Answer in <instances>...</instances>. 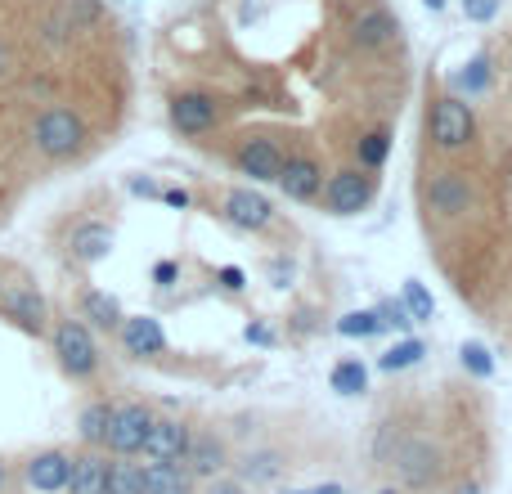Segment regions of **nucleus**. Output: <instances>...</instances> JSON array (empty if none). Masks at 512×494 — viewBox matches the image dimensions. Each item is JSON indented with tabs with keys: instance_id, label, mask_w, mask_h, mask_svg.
<instances>
[{
	"instance_id": "obj_1",
	"label": "nucleus",
	"mask_w": 512,
	"mask_h": 494,
	"mask_svg": "<svg viewBox=\"0 0 512 494\" xmlns=\"http://www.w3.org/2000/svg\"><path fill=\"white\" fill-rule=\"evenodd\" d=\"M86 140H90V131H86V122H81V113H72V108H63V104L41 108V113H36V122H32L36 153H41V158H50V162L77 158V153L86 149Z\"/></svg>"
},
{
	"instance_id": "obj_2",
	"label": "nucleus",
	"mask_w": 512,
	"mask_h": 494,
	"mask_svg": "<svg viewBox=\"0 0 512 494\" xmlns=\"http://www.w3.org/2000/svg\"><path fill=\"white\" fill-rule=\"evenodd\" d=\"M50 346H54L59 369L68 373L72 382H90L99 373V342L81 319H59L50 333Z\"/></svg>"
},
{
	"instance_id": "obj_3",
	"label": "nucleus",
	"mask_w": 512,
	"mask_h": 494,
	"mask_svg": "<svg viewBox=\"0 0 512 494\" xmlns=\"http://www.w3.org/2000/svg\"><path fill=\"white\" fill-rule=\"evenodd\" d=\"M391 468H396V481L405 490H432L445 477V454L427 436H405L391 454Z\"/></svg>"
},
{
	"instance_id": "obj_4",
	"label": "nucleus",
	"mask_w": 512,
	"mask_h": 494,
	"mask_svg": "<svg viewBox=\"0 0 512 494\" xmlns=\"http://www.w3.org/2000/svg\"><path fill=\"white\" fill-rule=\"evenodd\" d=\"M427 135H432L436 149H468L472 140H477V113H472V104L463 95H445L432 104V113H427Z\"/></svg>"
},
{
	"instance_id": "obj_5",
	"label": "nucleus",
	"mask_w": 512,
	"mask_h": 494,
	"mask_svg": "<svg viewBox=\"0 0 512 494\" xmlns=\"http://www.w3.org/2000/svg\"><path fill=\"white\" fill-rule=\"evenodd\" d=\"M153 409L140 405V400H126V405H113L108 414V432H104V450L113 459H135L144 450V436H149Z\"/></svg>"
},
{
	"instance_id": "obj_6",
	"label": "nucleus",
	"mask_w": 512,
	"mask_h": 494,
	"mask_svg": "<svg viewBox=\"0 0 512 494\" xmlns=\"http://www.w3.org/2000/svg\"><path fill=\"white\" fill-rule=\"evenodd\" d=\"M0 315L14 328H23L27 337H45V328H50V306L32 283H5L0 288Z\"/></svg>"
},
{
	"instance_id": "obj_7",
	"label": "nucleus",
	"mask_w": 512,
	"mask_h": 494,
	"mask_svg": "<svg viewBox=\"0 0 512 494\" xmlns=\"http://www.w3.org/2000/svg\"><path fill=\"white\" fill-rule=\"evenodd\" d=\"M423 207L436 216V221H454V216H463L472 207V180L468 171H436L432 180H427L423 189Z\"/></svg>"
},
{
	"instance_id": "obj_8",
	"label": "nucleus",
	"mask_w": 512,
	"mask_h": 494,
	"mask_svg": "<svg viewBox=\"0 0 512 494\" xmlns=\"http://www.w3.org/2000/svg\"><path fill=\"white\" fill-rule=\"evenodd\" d=\"M319 198H324V207L333 216H360L364 207L373 203V180H369V171H360V167L337 171V176L324 180Z\"/></svg>"
},
{
	"instance_id": "obj_9",
	"label": "nucleus",
	"mask_w": 512,
	"mask_h": 494,
	"mask_svg": "<svg viewBox=\"0 0 512 494\" xmlns=\"http://www.w3.org/2000/svg\"><path fill=\"white\" fill-rule=\"evenodd\" d=\"M167 117H171V126H176L180 135L198 140V135L212 131L221 113H216V99L212 95H203V90H180V95H171Z\"/></svg>"
},
{
	"instance_id": "obj_10",
	"label": "nucleus",
	"mask_w": 512,
	"mask_h": 494,
	"mask_svg": "<svg viewBox=\"0 0 512 494\" xmlns=\"http://www.w3.org/2000/svg\"><path fill=\"white\" fill-rule=\"evenodd\" d=\"M230 445H225V436L216 432H198L189 436V450L185 459H180V468L189 472L194 481H212V477H225V468H230Z\"/></svg>"
},
{
	"instance_id": "obj_11",
	"label": "nucleus",
	"mask_w": 512,
	"mask_h": 494,
	"mask_svg": "<svg viewBox=\"0 0 512 494\" xmlns=\"http://www.w3.org/2000/svg\"><path fill=\"white\" fill-rule=\"evenodd\" d=\"M234 167H239L248 180H256V185H274L279 171H283L279 140H270V135H252V140H243L239 153H234Z\"/></svg>"
},
{
	"instance_id": "obj_12",
	"label": "nucleus",
	"mask_w": 512,
	"mask_h": 494,
	"mask_svg": "<svg viewBox=\"0 0 512 494\" xmlns=\"http://www.w3.org/2000/svg\"><path fill=\"white\" fill-rule=\"evenodd\" d=\"M189 436H194V427L180 423V418H158L153 414L149 423V436H144V459L149 463H180L189 450Z\"/></svg>"
},
{
	"instance_id": "obj_13",
	"label": "nucleus",
	"mask_w": 512,
	"mask_h": 494,
	"mask_svg": "<svg viewBox=\"0 0 512 494\" xmlns=\"http://www.w3.org/2000/svg\"><path fill=\"white\" fill-rule=\"evenodd\" d=\"M68 472H72V454L68 450H41L23 463V481L36 494H63L68 490Z\"/></svg>"
},
{
	"instance_id": "obj_14",
	"label": "nucleus",
	"mask_w": 512,
	"mask_h": 494,
	"mask_svg": "<svg viewBox=\"0 0 512 494\" xmlns=\"http://www.w3.org/2000/svg\"><path fill=\"white\" fill-rule=\"evenodd\" d=\"M274 185H279L283 198H292V203H315L319 189H324V171H319L315 158L297 153V158H283V171Z\"/></svg>"
},
{
	"instance_id": "obj_15",
	"label": "nucleus",
	"mask_w": 512,
	"mask_h": 494,
	"mask_svg": "<svg viewBox=\"0 0 512 494\" xmlns=\"http://www.w3.org/2000/svg\"><path fill=\"white\" fill-rule=\"evenodd\" d=\"M117 333H122L126 355H135V360H158V355L167 351V328H162V319H153V315L122 319Z\"/></svg>"
},
{
	"instance_id": "obj_16",
	"label": "nucleus",
	"mask_w": 512,
	"mask_h": 494,
	"mask_svg": "<svg viewBox=\"0 0 512 494\" xmlns=\"http://www.w3.org/2000/svg\"><path fill=\"white\" fill-rule=\"evenodd\" d=\"M225 221L234 225V230H265V225L274 221V207L265 194H256V189H230L225 194Z\"/></svg>"
},
{
	"instance_id": "obj_17",
	"label": "nucleus",
	"mask_w": 512,
	"mask_h": 494,
	"mask_svg": "<svg viewBox=\"0 0 512 494\" xmlns=\"http://www.w3.org/2000/svg\"><path fill=\"white\" fill-rule=\"evenodd\" d=\"M396 32H400L396 14H391V9H382V5H369V9H364V14L351 23L355 50H387V45L396 41Z\"/></svg>"
},
{
	"instance_id": "obj_18",
	"label": "nucleus",
	"mask_w": 512,
	"mask_h": 494,
	"mask_svg": "<svg viewBox=\"0 0 512 494\" xmlns=\"http://www.w3.org/2000/svg\"><path fill=\"white\" fill-rule=\"evenodd\" d=\"M113 243H117L113 225H104V221H81L77 230H72V239H68V252H72V261L95 265V261H104V256L113 252Z\"/></svg>"
},
{
	"instance_id": "obj_19",
	"label": "nucleus",
	"mask_w": 512,
	"mask_h": 494,
	"mask_svg": "<svg viewBox=\"0 0 512 494\" xmlns=\"http://www.w3.org/2000/svg\"><path fill=\"white\" fill-rule=\"evenodd\" d=\"M283 454L279 450H252V454H243V459H234V477L243 481V486H279V477H283Z\"/></svg>"
},
{
	"instance_id": "obj_20",
	"label": "nucleus",
	"mask_w": 512,
	"mask_h": 494,
	"mask_svg": "<svg viewBox=\"0 0 512 494\" xmlns=\"http://www.w3.org/2000/svg\"><path fill=\"white\" fill-rule=\"evenodd\" d=\"M104 481H108V454L81 450V454H72L68 490L63 494H104Z\"/></svg>"
},
{
	"instance_id": "obj_21",
	"label": "nucleus",
	"mask_w": 512,
	"mask_h": 494,
	"mask_svg": "<svg viewBox=\"0 0 512 494\" xmlns=\"http://www.w3.org/2000/svg\"><path fill=\"white\" fill-rule=\"evenodd\" d=\"M81 315L90 319L86 328H99V333H117L122 328V306H117V297H108V292L99 288H86L81 292Z\"/></svg>"
},
{
	"instance_id": "obj_22",
	"label": "nucleus",
	"mask_w": 512,
	"mask_h": 494,
	"mask_svg": "<svg viewBox=\"0 0 512 494\" xmlns=\"http://www.w3.org/2000/svg\"><path fill=\"white\" fill-rule=\"evenodd\" d=\"M144 494H194V477L180 463H144Z\"/></svg>"
},
{
	"instance_id": "obj_23",
	"label": "nucleus",
	"mask_w": 512,
	"mask_h": 494,
	"mask_svg": "<svg viewBox=\"0 0 512 494\" xmlns=\"http://www.w3.org/2000/svg\"><path fill=\"white\" fill-rule=\"evenodd\" d=\"M108 414H113V405H108V400H90V405L77 414V436H81V445H86V450H104Z\"/></svg>"
},
{
	"instance_id": "obj_24",
	"label": "nucleus",
	"mask_w": 512,
	"mask_h": 494,
	"mask_svg": "<svg viewBox=\"0 0 512 494\" xmlns=\"http://www.w3.org/2000/svg\"><path fill=\"white\" fill-rule=\"evenodd\" d=\"M427 355V342H418V337H400L396 346H387V351L378 355V369L382 373H405L414 369V364H423Z\"/></svg>"
},
{
	"instance_id": "obj_25",
	"label": "nucleus",
	"mask_w": 512,
	"mask_h": 494,
	"mask_svg": "<svg viewBox=\"0 0 512 494\" xmlns=\"http://www.w3.org/2000/svg\"><path fill=\"white\" fill-rule=\"evenodd\" d=\"M328 387H333L337 396H364V391H369V369H364L360 360H337L333 369H328Z\"/></svg>"
},
{
	"instance_id": "obj_26",
	"label": "nucleus",
	"mask_w": 512,
	"mask_h": 494,
	"mask_svg": "<svg viewBox=\"0 0 512 494\" xmlns=\"http://www.w3.org/2000/svg\"><path fill=\"white\" fill-rule=\"evenodd\" d=\"M104 494H144V463H131V459H108Z\"/></svg>"
},
{
	"instance_id": "obj_27",
	"label": "nucleus",
	"mask_w": 512,
	"mask_h": 494,
	"mask_svg": "<svg viewBox=\"0 0 512 494\" xmlns=\"http://www.w3.org/2000/svg\"><path fill=\"white\" fill-rule=\"evenodd\" d=\"M490 81H495V72H490V54H472V59L454 72V86H459L463 95H486Z\"/></svg>"
},
{
	"instance_id": "obj_28",
	"label": "nucleus",
	"mask_w": 512,
	"mask_h": 494,
	"mask_svg": "<svg viewBox=\"0 0 512 494\" xmlns=\"http://www.w3.org/2000/svg\"><path fill=\"white\" fill-rule=\"evenodd\" d=\"M400 306H405V315L414 319V324H427V319L436 315V297L427 292V283H418V279H405V288H400Z\"/></svg>"
},
{
	"instance_id": "obj_29",
	"label": "nucleus",
	"mask_w": 512,
	"mask_h": 494,
	"mask_svg": "<svg viewBox=\"0 0 512 494\" xmlns=\"http://www.w3.org/2000/svg\"><path fill=\"white\" fill-rule=\"evenodd\" d=\"M355 153H360V171H382V167H387V158H391V131L360 135Z\"/></svg>"
},
{
	"instance_id": "obj_30",
	"label": "nucleus",
	"mask_w": 512,
	"mask_h": 494,
	"mask_svg": "<svg viewBox=\"0 0 512 494\" xmlns=\"http://www.w3.org/2000/svg\"><path fill=\"white\" fill-rule=\"evenodd\" d=\"M459 364L472 373V378H495V355H490V346L486 342H463L459 346Z\"/></svg>"
},
{
	"instance_id": "obj_31",
	"label": "nucleus",
	"mask_w": 512,
	"mask_h": 494,
	"mask_svg": "<svg viewBox=\"0 0 512 494\" xmlns=\"http://www.w3.org/2000/svg\"><path fill=\"white\" fill-rule=\"evenodd\" d=\"M337 333H342V337H355V342H364V337H378L382 324H378V315H373V310H346V315L337 319Z\"/></svg>"
},
{
	"instance_id": "obj_32",
	"label": "nucleus",
	"mask_w": 512,
	"mask_h": 494,
	"mask_svg": "<svg viewBox=\"0 0 512 494\" xmlns=\"http://www.w3.org/2000/svg\"><path fill=\"white\" fill-rule=\"evenodd\" d=\"M72 32H77V27H72L68 9H54V14H45V18H41V41H45V45H54V50H63V45L72 41Z\"/></svg>"
},
{
	"instance_id": "obj_33",
	"label": "nucleus",
	"mask_w": 512,
	"mask_h": 494,
	"mask_svg": "<svg viewBox=\"0 0 512 494\" xmlns=\"http://www.w3.org/2000/svg\"><path fill=\"white\" fill-rule=\"evenodd\" d=\"M373 315H378L382 328H409V324H414V319L405 315V306H400V297L396 301H378V306H373Z\"/></svg>"
},
{
	"instance_id": "obj_34",
	"label": "nucleus",
	"mask_w": 512,
	"mask_h": 494,
	"mask_svg": "<svg viewBox=\"0 0 512 494\" xmlns=\"http://www.w3.org/2000/svg\"><path fill=\"white\" fill-rule=\"evenodd\" d=\"M99 14H104V5H99V0H72V5H68L72 27H86V23H95Z\"/></svg>"
},
{
	"instance_id": "obj_35",
	"label": "nucleus",
	"mask_w": 512,
	"mask_h": 494,
	"mask_svg": "<svg viewBox=\"0 0 512 494\" xmlns=\"http://www.w3.org/2000/svg\"><path fill=\"white\" fill-rule=\"evenodd\" d=\"M463 14H468V23H495L499 0H463Z\"/></svg>"
},
{
	"instance_id": "obj_36",
	"label": "nucleus",
	"mask_w": 512,
	"mask_h": 494,
	"mask_svg": "<svg viewBox=\"0 0 512 494\" xmlns=\"http://www.w3.org/2000/svg\"><path fill=\"white\" fill-rule=\"evenodd\" d=\"M126 189H131L135 198H149V203H162V185H153L149 176H131V185H126Z\"/></svg>"
},
{
	"instance_id": "obj_37",
	"label": "nucleus",
	"mask_w": 512,
	"mask_h": 494,
	"mask_svg": "<svg viewBox=\"0 0 512 494\" xmlns=\"http://www.w3.org/2000/svg\"><path fill=\"white\" fill-rule=\"evenodd\" d=\"M216 279H221V288H225V292H243V288H248V274H243L239 265H225V270L216 274Z\"/></svg>"
},
{
	"instance_id": "obj_38",
	"label": "nucleus",
	"mask_w": 512,
	"mask_h": 494,
	"mask_svg": "<svg viewBox=\"0 0 512 494\" xmlns=\"http://www.w3.org/2000/svg\"><path fill=\"white\" fill-rule=\"evenodd\" d=\"M265 270H270L274 288H292V274H297V270H292V261H283V256H279V261H270Z\"/></svg>"
},
{
	"instance_id": "obj_39",
	"label": "nucleus",
	"mask_w": 512,
	"mask_h": 494,
	"mask_svg": "<svg viewBox=\"0 0 512 494\" xmlns=\"http://www.w3.org/2000/svg\"><path fill=\"white\" fill-rule=\"evenodd\" d=\"M207 494H248V486L239 477H212L207 481Z\"/></svg>"
},
{
	"instance_id": "obj_40",
	"label": "nucleus",
	"mask_w": 512,
	"mask_h": 494,
	"mask_svg": "<svg viewBox=\"0 0 512 494\" xmlns=\"http://www.w3.org/2000/svg\"><path fill=\"white\" fill-rule=\"evenodd\" d=\"M176 279H180V265L176 261H158V265H153V283H158V288H171Z\"/></svg>"
},
{
	"instance_id": "obj_41",
	"label": "nucleus",
	"mask_w": 512,
	"mask_h": 494,
	"mask_svg": "<svg viewBox=\"0 0 512 494\" xmlns=\"http://www.w3.org/2000/svg\"><path fill=\"white\" fill-rule=\"evenodd\" d=\"M243 337H248L252 346H265V351L279 342V337H274V328H265V324H248V333H243Z\"/></svg>"
},
{
	"instance_id": "obj_42",
	"label": "nucleus",
	"mask_w": 512,
	"mask_h": 494,
	"mask_svg": "<svg viewBox=\"0 0 512 494\" xmlns=\"http://www.w3.org/2000/svg\"><path fill=\"white\" fill-rule=\"evenodd\" d=\"M162 203L167 207H189V194L185 189H162Z\"/></svg>"
},
{
	"instance_id": "obj_43",
	"label": "nucleus",
	"mask_w": 512,
	"mask_h": 494,
	"mask_svg": "<svg viewBox=\"0 0 512 494\" xmlns=\"http://www.w3.org/2000/svg\"><path fill=\"white\" fill-rule=\"evenodd\" d=\"M14 72V54H9V45H5V36H0V81Z\"/></svg>"
},
{
	"instance_id": "obj_44",
	"label": "nucleus",
	"mask_w": 512,
	"mask_h": 494,
	"mask_svg": "<svg viewBox=\"0 0 512 494\" xmlns=\"http://www.w3.org/2000/svg\"><path fill=\"white\" fill-rule=\"evenodd\" d=\"M279 494H346L342 486H333V481H328V486H306V490H279Z\"/></svg>"
},
{
	"instance_id": "obj_45",
	"label": "nucleus",
	"mask_w": 512,
	"mask_h": 494,
	"mask_svg": "<svg viewBox=\"0 0 512 494\" xmlns=\"http://www.w3.org/2000/svg\"><path fill=\"white\" fill-rule=\"evenodd\" d=\"M5 490H9V468L0 463V494H5Z\"/></svg>"
},
{
	"instance_id": "obj_46",
	"label": "nucleus",
	"mask_w": 512,
	"mask_h": 494,
	"mask_svg": "<svg viewBox=\"0 0 512 494\" xmlns=\"http://www.w3.org/2000/svg\"><path fill=\"white\" fill-rule=\"evenodd\" d=\"M454 494H481V486H477V481H468V486H459Z\"/></svg>"
},
{
	"instance_id": "obj_47",
	"label": "nucleus",
	"mask_w": 512,
	"mask_h": 494,
	"mask_svg": "<svg viewBox=\"0 0 512 494\" xmlns=\"http://www.w3.org/2000/svg\"><path fill=\"white\" fill-rule=\"evenodd\" d=\"M423 5L432 9V14H441V9H445V0H423Z\"/></svg>"
},
{
	"instance_id": "obj_48",
	"label": "nucleus",
	"mask_w": 512,
	"mask_h": 494,
	"mask_svg": "<svg viewBox=\"0 0 512 494\" xmlns=\"http://www.w3.org/2000/svg\"><path fill=\"white\" fill-rule=\"evenodd\" d=\"M378 494H396V490H378Z\"/></svg>"
},
{
	"instance_id": "obj_49",
	"label": "nucleus",
	"mask_w": 512,
	"mask_h": 494,
	"mask_svg": "<svg viewBox=\"0 0 512 494\" xmlns=\"http://www.w3.org/2000/svg\"><path fill=\"white\" fill-rule=\"evenodd\" d=\"M0 288H5V279H0Z\"/></svg>"
}]
</instances>
